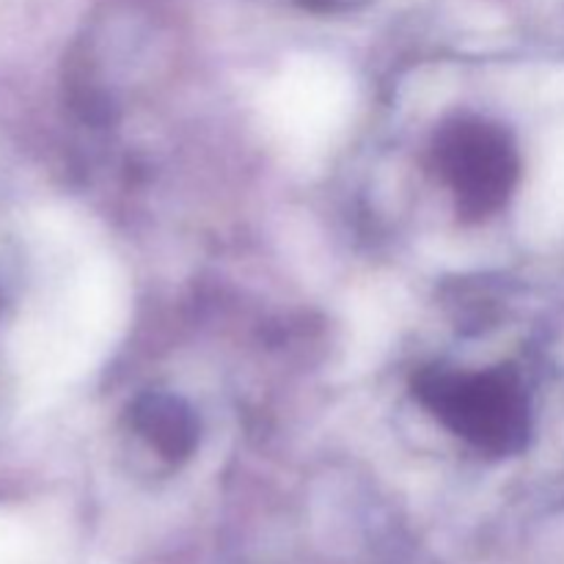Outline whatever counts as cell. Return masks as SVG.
Instances as JSON below:
<instances>
[{"label":"cell","mask_w":564,"mask_h":564,"mask_svg":"<svg viewBox=\"0 0 564 564\" xmlns=\"http://www.w3.org/2000/svg\"><path fill=\"white\" fill-rule=\"evenodd\" d=\"M416 400L449 430L490 457H510L532 433L529 397L512 369H422Z\"/></svg>","instance_id":"obj_1"},{"label":"cell","mask_w":564,"mask_h":564,"mask_svg":"<svg viewBox=\"0 0 564 564\" xmlns=\"http://www.w3.org/2000/svg\"><path fill=\"white\" fill-rule=\"evenodd\" d=\"M435 169L455 196L463 218L482 220L499 213L521 174L510 132L485 119L446 121L433 143Z\"/></svg>","instance_id":"obj_2"},{"label":"cell","mask_w":564,"mask_h":564,"mask_svg":"<svg viewBox=\"0 0 564 564\" xmlns=\"http://www.w3.org/2000/svg\"><path fill=\"white\" fill-rule=\"evenodd\" d=\"M130 433L158 455L165 466H180L191 460L198 449L202 424L196 411L182 397L171 391H147L130 408Z\"/></svg>","instance_id":"obj_3"}]
</instances>
